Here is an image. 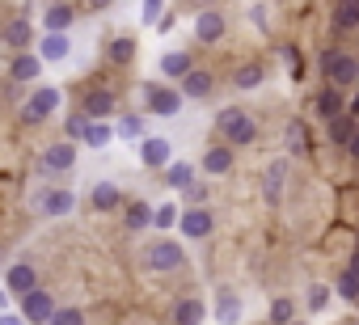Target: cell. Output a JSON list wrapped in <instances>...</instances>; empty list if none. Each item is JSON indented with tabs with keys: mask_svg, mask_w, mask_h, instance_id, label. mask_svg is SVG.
Returning a JSON list of instances; mask_svg holds the SVG:
<instances>
[{
	"mask_svg": "<svg viewBox=\"0 0 359 325\" xmlns=\"http://www.w3.org/2000/svg\"><path fill=\"white\" fill-rule=\"evenodd\" d=\"M216 127H220V135L233 144V148H245V144H254L258 139V123L245 114V110H237V106H229V110H220V118H216Z\"/></svg>",
	"mask_w": 359,
	"mask_h": 325,
	"instance_id": "cell-1",
	"label": "cell"
},
{
	"mask_svg": "<svg viewBox=\"0 0 359 325\" xmlns=\"http://www.w3.org/2000/svg\"><path fill=\"white\" fill-rule=\"evenodd\" d=\"M34 212L39 216H47V220H60V216H72V207H76V195H72V186H43V191H34Z\"/></svg>",
	"mask_w": 359,
	"mask_h": 325,
	"instance_id": "cell-2",
	"label": "cell"
},
{
	"mask_svg": "<svg viewBox=\"0 0 359 325\" xmlns=\"http://www.w3.org/2000/svg\"><path fill=\"white\" fill-rule=\"evenodd\" d=\"M321 68H325V76H330L334 89H346V85L359 81V60L351 51H325L321 55Z\"/></svg>",
	"mask_w": 359,
	"mask_h": 325,
	"instance_id": "cell-3",
	"label": "cell"
},
{
	"mask_svg": "<svg viewBox=\"0 0 359 325\" xmlns=\"http://www.w3.org/2000/svg\"><path fill=\"white\" fill-rule=\"evenodd\" d=\"M144 97H148V110L156 114V118H173L177 110H182V102H187V93H177V89H169V85H144Z\"/></svg>",
	"mask_w": 359,
	"mask_h": 325,
	"instance_id": "cell-4",
	"label": "cell"
},
{
	"mask_svg": "<svg viewBox=\"0 0 359 325\" xmlns=\"http://www.w3.org/2000/svg\"><path fill=\"white\" fill-rule=\"evenodd\" d=\"M144 254H148V266H152L156 275H169V270H177V266L187 262V249L177 245V241H156V245H148Z\"/></svg>",
	"mask_w": 359,
	"mask_h": 325,
	"instance_id": "cell-5",
	"label": "cell"
},
{
	"mask_svg": "<svg viewBox=\"0 0 359 325\" xmlns=\"http://www.w3.org/2000/svg\"><path fill=\"white\" fill-rule=\"evenodd\" d=\"M55 110H60V89H55V85H39L34 97L26 102L22 118H26V123H43V118H51Z\"/></svg>",
	"mask_w": 359,
	"mask_h": 325,
	"instance_id": "cell-6",
	"label": "cell"
},
{
	"mask_svg": "<svg viewBox=\"0 0 359 325\" xmlns=\"http://www.w3.org/2000/svg\"><path fill=\"white\" fill-rule=\"evenodd\" d=\"M43 55H34V51H18L13 60H9V81L13 85H34L39 76H43Z\"/></svg>",
	"mask_w": 359,
	"mask_h": 325,
	"instance_id": "cell-7",
	"label": "cell"
},
{
	"mask_svg": "<svg viewBox=\"0 0 359 325\" xmlns=\"http://www.w3.org/2000/svg\"><path fill=\"white\" fill-rule=\"evenodd\" d=\"M60 308H55V300L39 287V291H30V296H22V317L30 321V325H51V317H55Z\"/></svg>",
	"mask_w": 359,
	"mask_h": 325,
	"instance_id": "cell-8",
	"label": "cell"
},
{
	"mask_svg": "<svg viewBox=\"0 0 359 325\" xmlns=\"http://www.w3.org/2000/svg\"><path fill=\"white\" fill-rule=\"evenodd\" d=\"M39 165H43L47 174H68V170L76 165V144H72V139H60V144L43 148V160H39Z\"/></svg>",
	"mask_w": 359,
	"mask_h": 325,
	"instance_id": "cell-9",
	"label": "cell"
},
{
	"mask_svg": "<svg viewBox=\"0 0 359 325\" xmlns=\"http://www.w3.org/2000/svg\"><path fill=\"white\" fill-rule=\"evenodd\" d=\"M140 160L148 170H169L173 165V144L161 139V135H148V139H140Z\"/></svg>",
	"mask_w": 359,
	"mask_h": 325,
	"instance_id": "cell-10",
	"label": "cell"
},
{
	"mask_svg": "<svg viewBox=\"0 0 359 325\" xmlns=\"http://www.w3.org/2000/svg\"><path fill=\"white\" fill-rule=\"evenodd\" d=\"M5 287H9V296H30V291H39V270L30 262H13L5 270Z\"/></svg>",
	"mask_w": 359,
	"mask_h": 325,
	"instance_id": "cell-11",
	"label": "cell"
},
{
	"mask_svg": "<svg viewBox=\"0 0 359 325\" xmlns=\"http://www.w3.org/2000/svg\"><path fill=\"white\" fill-rule=\"evenodd\" d=\"M182 237H191V241H203V237H212V228H216V220H212V212L208 207H187L182 212Z\"/></svg>",
	"mask_w": 359,
	"mask_h": 325,
	"instance_id": "cell-12",
	"label": "cell"
},
{
	"mask_svg": "<svg viewBox=\"0 0 359 325\" xmlns=\"http://www.w3.org/2000/svg\"><path fill=\"white\" fill-rule=\"evenodd\" d=\"M233 165H237L233 144H216V148H208V152H203V174H212V178H224Z\"/></svg>",
	"mask_w": 359,
	"mask_h": 325,
	"instance_id": "cell-13",
	"label": "cell"
},
{
	"mask_svg": "<svg viewBox=\"0 0 359 325\" xmlns=\"http://www.w3.org/2000/svg\"><path fill=\"white\" fill-rule=\"evenodd\" d=\"M224 30H229V22H224V13H216V9H208V13H199L195 18V39L199 43H220L224 39Z\"/></svg>",
	"mask_w": 359,
	"mask_h": 325,
	"instance_id": "cell-14",
	"label": "cell"
},
{
	"mask_svg": "<svg viewBox=\"0 0 359 325\" xmlns=\"http://www.w3.org/2000/svg\"><path fill=\"white\" fill-rule=\"evenodd\" d=\"M241 312H245L241 296H237L233 287H220V291H216V321H220V325H237Z\"/></svg>",
	"mask_w": 359,
	"mask_h": 325,
	"instance_id": "cell-15",
	"label": "cell"
},
{
	"mask_svg": "<svg viewBox=\"0 0 359 325\" xmlns=\"http://www.w3.org/2000/svg\"><path fill=\"white\" fill-rule=\"evenodd\" d=\"M114 106H118V102H114V93H110V89H89L81 110H85L93 123H102V118H110V114H114Z\"/></svg>",
	"mask_w": 359,
	"mask_h": 325,
	"instance_id": "cell-16",
	"label": "cell"
},
{
	"mask_svg": "<svg viewBox=\"0 0 359 325\" xmlns=\"http://www.w3.org/2000/svg\"><path fill=\"white\" fill-rule=\"evenodd\" d=\"M283 182H287V160H271L266 174H262V195H266V203H279V199H283Z\"/></svg>",
	"mask_w": 359,
	"mask_h": 325,
	"instance_id": "cell-17",
	"label": "cell"
},
{
	"mask_svg": "<svg viewBox=\"0 0 359 325\" xmlns=\"http://www.w3.org/2000/svg\"><path fill=\"white\" fill-rule=\"evenodd\" d=\"M161 72H165L169 81H187V76L195 72V64H191L187 51H165V55H161Z\"/></svg>",
	"mask_w": 359,
	"mask_h": 325,
	"instance_id": "cell-18",
	"label": "cell"
},
{
	"mask_svg": "<svg viewBox=\"0 0 359 325\" xmlns=\"http://www.w3.org/2000/svg\"><path fill=\"white\" fill-rule=\"evenodd\" d=\"M68 51H72V39H68V34H43V43H39V55H43L47 64H64Z\"/></svg>",
	"mask_w": 359,
	"mask_h": 325,
	"instance_id": "cell-19",
	"label": "cell"
},
{
	"mask_svg": "<svg viewBox=\"0 0 359 325\" xmlns=\"http://www.w3.org/2000/svg\"><path fill=\"white\" fill-rule=\"evenodd\" d=\"M283 148H287V156H309V127H304V118H292L287 123Z\"/></svg>",
	"mask_w": 359,
	"mask_h": 325,
	"instance_id": "cell-20",
	"label": "cell"
},
{
	"mask_svg": "<svg viewBox=\"0 0 359 325\" xmlns=\"http://www.w3.org/2000/svg\"><path fill=\"white\" fill-rule=\"evenodd\" d=\"M34 43V30H30V22L26 18H13L9 26H5V47L9 51H26Z\"/></svg>",
	"mask_w": 359,
	"mask_h": 325,
	"instance_id": "cell-21",
	"label": "cell"
},
{
	"mask_svg": "<svg viewBox=\"0 0 359 325\" xmlns=\"http://www.w3.org/2000/svg\"><path fill=\"white\" fill-rule=\"evenodd\" d=\"M212 89H216V81H212V72H208V68H203V72L195 68V72H191V76L182 81V93H187V97H195V102L212 97Z\"/></svg>",
	"mask_w": 359,
	"mask_h": 325,
	"instance_id": "cell-22",
	"label": "cell"
},
{
	"mask_svg": "<svg viewBox=\"0 0 359 325\" xmlns=\"http://www.w3.org/2000/svg\"><path fill=\"white\" fill-rule=\"evenodd\" d=\"M325 127H330V139H334L338 148H351V139H355V131H359L355 114H338V118H330Z\"/></svg>",
	"mask_w": 359,
	"mask_h": 325,
	"instance_id": "cell-23",
	"label": "cell"
},
{
	"mask_svg": "<svg viewBox=\"0 0 359 325\" xmlns=\"http://www.w3.org/2000/svg\"><path fill=\"white\" fill-rule=\"evenodd\" d=\"M152 216H156V207H148L144 199H135V203H127V207H123V224H127L131 233L148 228V224H152Z\"/></svg>",
	"mask_w": 359,
	"mask_h": 325,
	"instance_id": "cell-24",
	"label": "cell"
},
{
	"mask_svg": "<svg viewBox=\"0 0 359 325\" xmlns=\"http://www.w3.org/2000/svg\"><path fill=\"white\" fill-rule=\"evenodd\" d=\"M203 317H208L203 300H177L173 304V325H203Z\"/></svg>",
	"mask_w": 359,
	"mask_h": 325,
	"instance_id": "cell-25",
	"label": "cell"
},
{
	"mask_svg": "<svg viewBox=\"0 0 359 325\" xmlns=\"http://www.w3.org/2000/svg\"><path fill=\"white\" fill-rule=\"evenodd\" d=\"M165 186H173V191H191V186H195V165H187V160H173V165L165 170Z\"/></svg>",
	"mask_w": 359,
	"mask_h": 325,
	"instance_id": "cell-26",
	"label": "cell"
},
{
	"mask_svg": "<svg viewBox=\"0 0 359 325\" xmlns=\"http://www.w3.org/2000/svg\"><path fill=\"white\" fill-rule=\"evenodd\" d=\"M43 26H47V34H68L72 30V9L68 5H51L43 13Z\"/></svg>",
	"mask_w": 359,
	"mask_h": 325,
	"instance_id": "cell-27",
	"label": "cell"
},
{
	"mask_svg": "<svg viewBox=\"0 0 359 325\" xmlns=\"http://www.w3.org/2000/svg\"><path fill=\"white\" fill-rule=\"evenodd\" d=\"M89 203H93L97 212H114V207L123 203V195H118V186H114V182H97V186H93V195H89Z\"/></svg>",
	"mask_w": 359,
	"mask_h": 325,
	"instance_id": "cell-28",
	"label": "cell"
},
{
	"mask_svg": "<svg viewBox=\"0 0 359 325\" xmlns=\"http://www.w3.org/2000/svg\"><path fill=\"white\" fill-rule=\"evenodd\" d=\"M359 26V0H334V30H355Z\"/></svg>",
	"mask_w": 359,
	"mask_h": 325,
	"instance_id": "cell-29",
	"label": "cell"
},
{
	"mask_svg": "<svg viewBox=\"0 0 359 325\" xmlns=\"http://www.w3.org/2000/svg\"><path fill=\"white\" fill-rule=\"evenodd\" d=\"M262 81H266V68H262V64H241V68L233 72V85H237V89H258Z\"/></svg>",
	"mask_w": 359,
	"mask_h": 325,
	"instance_id": "cell-30",
	"label": "cell"
},
{
	"mask_svg": "<svg viewBox=\"0 0 359 325\" xmlns=\"http://www.w3.org/2000/svg\"><path fill=\"white\" fill-rule=\"evenodd\" d=\"M317 110H321V118H325V123H330V118H338V114H346V110H342V93H338L334 85H325V89H321V97H317Z\"/></svg>",
	"mask_w": 359,
	"mask_h": 325,
	"instance_id": "cell-31",
	"label": "cell"
},
{
	"mask_svg": "<svg viewBox=\"0 0 359 325\" xmlns=\"http://www.w3.org/2000/svg\"><path fill=\"white\" fill-rule=\"evenodd\" d=\"M89 127H93V118H89L85 110H81V114H68V118H64V139H72V144H85Z\"/></svg>",
	"mask_w": 359,
	"mask_h": 325,
	"instance_id": "cell-32",
	"label": "cell"
},
{
	"mask_svg": "<svg viewBox=\"0 0 359 325\" xmlns=\"http://www.w3.org/2000/svg\"><path fill=\"white\" fill-rule=\"evenodd\" d=\"M135 51H140V47H135V39H131V34H118V39L110 43V64H131V60H135Z\"/></svg>",
	"mask_w": 359,
	"mask_h": 325,
	"instance_id": "cell-33",
	"label": "cell"
},
{
	"mask_svg": "<svg viewBox=\"0 0 359 325\" xmlns=\"http://www.w3.org/2000/svg\"><path fill=\"white\" fill-rule=\"evenodd\" d=\"M292 321H296V304L287 296L271 300V325H292Z\"/></svg>",
	"mask_w": 359,
	"mask_h": 325,
	"instance_id": "cell-34",
	"label": "cell"
},
{
	"mask_svg": "<svg viewBox=\"0 0 359 325\" xmlns=\"http://www.w3.org/2000/svg\"><path fill=\"white\" fill-rule=\"evenodd\" d=\"M338 296H342V300H359V270L346 266V270L338 275Z\"/></svg>",
	"mask_w": 359,
	"mask_h": 325,
	"instance_id": "cell-35",
	"label": "cell"
},
{
	"mask_svg": "<svg viewBox=\"0 0 359 325\" xmlns=\"http://www.w3.org/2000/svg\"><path fill=\"white\" fill-rule=\"evenodd\" d=\"M118 139H148L144 135V118H135V114L118 118Z\"/></svg>",
	"mask_w": 359,
	"mask_h": 325,
	"instance_id": "cell-36",
	"label": "cell"
},
{
	"mask_svg": "<svg viewBox=\"0 0 359 325\" xmlns=\"http://www.w3.org/2000/svg\"><path fill=\"white\" fill-rule=\"evenodd\" d=\"M152 224H156V228H173V224H182V212H177V203H165V207H156Z\"/></svg>",
	"mask_w": 359,
	"mask_h": 325,
	"instance_id": "cell-37",
	"label": "cell"
},
{
	"mask_svg": "<svg viewBox=\"0 0 359 325\" xmlns=\"http://www.w3.org/2000/svg\"><path fill=\"white\" fill-rule=\"evenodd\" d=\"M110 139H114V131H110L106 123H93V127H89V135H85V144H89V148H106Z\"/></svg>",
	"mask_w": 359,
	"mask_h": 325,
	"instance_id": "cell-38",
	"label": "cell"
},
{
	"mask_svg": "<svg viewBox=\"0 0 359 325\" xmlns=\"http://www.w3.org/2000/svg\"><path fill=\"white\" fill-rule=\"evenodd\" d=\"M325 304H330V287L325 283H313L309 287V312H321Z\"/></svg>",
	"mask_w": 359,
	"mask_h": 325,
	"instance_id": "cell-39",
	"label": "cell"
},
{
	"mask_svg": "<svg viewBox=\"0 0 359 325\" xmlns=\"http://www.w3.org/2000/svg\"><path fill=\"white\" fill-rule=\"evenodd\" d=\"M51 325H85V312H81V308H60V312L51 317Z\"/></svg>",
	"mask_w": 359,
	"mask_h": 325,
	"instance_id": "cell-40",
	"label": "cell"
},
{
	"mask_svg": "<svg viewBox=\"0 0 359 325\" xmlns=\"http://www.w3.org/2000/svg\"><path fill=\"white\" fill-rule=\"evenodd\" d=\"M161 5H165V0H144V22L161 26Z\"/></svg>",
	"mask_w": 359,
	"mask_h": 325,
	"instance_id": "cell-41",
	"label": "cell"
},
{
	"mask_svg": "<svg viewBox=\"0 0 359 325\" xmlns=\"http://www.w3.org/2000/svg\"><path fill=\"white\" fill-rule=\"evenodd\" d=\"M187 203L191 207H208V186H191L187 191Z\"/></svg>",
	"mask_w": 359,
	"mask_h": 325,
	"instance_id": "cell-42",
	"label": "cell"
},
{
	"mask_svg": "<svg viewBox=\"0 0 359 325\" xmlns=\"http://www.w3.org/2000/svg\"><path fill=\"white\" fill-rule=\"evenodd\" d=\"M250 18H254V26H258V30H266V9H262V5H254V9H250Z\"/></svg>",
	"mask_w": 359,
	"mask_h": 325,
	"instance_id": "cell-43",
	"label": "cell"
},
{
	"mask_svg": "<svg viewBox=\"0 0 359 325\" xmlns=\"http://www.w3.org/2000/svg\"><path fill=\"white\" fill-rule=\"evenodd\" d=\"M0 325H30L26 317H18V312H5V317H0Z\"/></svg>",
	"mask_w": 359,
	"mask_h": 325,
	"instance_id": "cell-44",
	"label": "cell"
},
{
	"mask_svg": "<svg viewBox=\"0 0 359 325\" xmlns=\"http://www.w3.org/2000/svg\"><path fill=\"white\" fill-rule=\"evenodd\" d=\"M346 152H351V156L359 160V131H355V139H351V148H346Z\"/></svg>",
	"mask_w": 359,
	"mask_h": 325,
	"instance_id": "cell-45",
	"label": "cell"
},
{
	"mask_svg": "<svg viewBox=\"0 0 359 325\" xmlns=\"http://www.w3.org/2000/svg\"><path fill=\"white\" fill-rule=\"evenodd\" d=\"M89 5H93V9H110V5H114V0H89Z\"/></svg>",
	"mask_w": 359,
	"mask_h": 325,
	"instance_id": "cell-46",
	"label": "cell"
},
{
	"mask_svg": "<svg viewBox=\"0 0 359 325\" xmlns=\"http://www.w3.org/2000/svg\"><path fill=\"white\" fill-rule=\"evenodd\" d=\"M351 270H359V254H355V258H351Z\"/></svg>",
	"mask_w": 359,
	"mask_h": 325,
	"instance_id": "cell-47",
	"label": "cell"
},
{
	"mask_svg": "<svg viewBox=\"0 0 359 325\" xmlns=\"http://www.w3.org/2000/svg\"><path fill=\"white\" fill-rule=\"evenodd\" d=\"M292 325H309V321H292Z\"/></svg>",
	"mask_w": 359,
	"mask_h": 325,
	"instance_id": "cell-48",
	"label": "cell"
},
{
	"mask_svg": "<svg viewBox=\"0 0 359 325\" xmlns=\"http://www.w3.org/2000/svg\"><path fill=\"white\" fill-rule=\"evenodd\" d=\"M351 325H359V321H351Z\"/></svg>",
	"mask_w": 359,
	"mask_h": 325,
	"instance_id": "cell-49",
	"label": "cell"
}]
</instances>
